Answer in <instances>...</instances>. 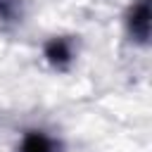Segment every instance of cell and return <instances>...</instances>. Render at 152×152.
Returning <instances> with one entry per match:
<instances>
[{
    "label": "cell",
    "instance_id": "cell-3",
    "mask_svg": "<svg viewBox=\"0 0 152 152\" xmlns=\"http://www.w3.org/2000/svg\"><path fill=\"white\" fill-rule=\"evenodd\" d=\"M48 55H50L55 62H57V59H66V57H69V52H66V48H64V43H62V40H55V43L48 48Z\"/></svg>",
    "mask_w": 152,
    "mask_h": 152
},
{
    "label": "cell",
    "instance_id": "cell-1",
    "mask_svg": "<svg viewBox=\"0 0 152 152\" xmlns=\"http://www.w3.org/2000/svg\"><path fill=\"white\" fill-rule=\"evenodd\" d=\"M147 28H150V21H147V2L142 0L138 5V10L133 12V31L145 40L147 38Z\"/></svg>",
    "mask_w": 152,
    "mask_h": 152
},
{
    "label": "cell",
    "instance_id": "cell-2",
    "mask_svg": "<svg viewBox=\"0 0 152 152\" xmlns=\"http://www.w3.org/2000/svg\"><path fill=\"white\" fill-rule=\"evenodd\" d=\"M24 152H52V147H50V142H48L43 135L33 133V135L26 138V142H24Z\"/></svg>",
    "mask_w": 152,
    "mask_h": 152
}]
</instances>
